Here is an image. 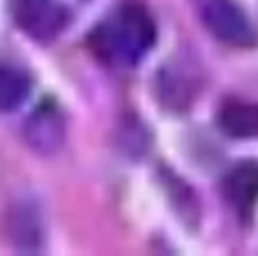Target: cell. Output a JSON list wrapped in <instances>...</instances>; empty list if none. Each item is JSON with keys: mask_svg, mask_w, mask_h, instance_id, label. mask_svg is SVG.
I'll list each match as a JSON object with an SVG mask.
<instances>
[{"mask_svg": "<svg viewBox=\"0 0 258 256\" xmlns=\"http://www.w3.org/2000/svg\"><path fill=\"white\" fill-rule=\"evenodd\" d=\"M65 125L54 104H42L25 125L27 140L39 153H53L63 142Z\"/></svg>", "mask_w": 258, "mask_h": 256, "instance_id": "277c9868", "label": "cell"}, {"mask_svg": "<svg viewBox=\"0 0 258 256\" xmlns=\"http://www.w3.org/2000/svg\"><path fill=\"white\" fill-rule=\"evenodd\" d=\"M30 75L13 65H0V113L16 111L28 99Z\"/></svg>", "mask_w": 258, "mask_h": 256, "instance_id": "52a82bcc", "label": "cell"}, {"mask_svg": "<svg viewBox=\"0 0 258 256\" xmlns=\"http://www.w3.org/2000/svg\"><path fill=\"white\" fill-rule=\"evenodd\" d=\"M16 2H34V0H16Z\"/></svg>", "mask_w": 258, "mask_h": 256, "instance_id": "ba28073f", "label": "cell"}, {"mask_svg": "<svg viewBox=\"0 0 258 256\" xmlns=\"http://www.w3.org/2000/svg\"><path fill=\"white\" fill-rule=\"evenodd\" d=\"M156 41V25L139 2H125L93 30L90 42L100 60L130 67L148 55Z\"/></svg>", "mask_w": 258, "mask_h": 256, "instance_id": "6da1fadb", "label": "cell"}, {"mask_svg": "<svg viewBox=\"0 0 258 256\" xmlns=\"http://www.w3.org/2000/svg\"><path fill=\"white\" fill-rule=\"evenodd\" d=\"M225 197L239 212H249L258 202V161L235 163L225 176Z\"/></svg>", "mask_w": 258, "mask_h": 256, "instance_id": "5b68a950", "label": "cell"}, {"mask_svg": "<svg viewBox=\"0 0 258 256\" xmlns=\"http://www.w3.org/2000/svg\"><path fill=\"white\" fill-rule=\"evenodd\" d=\"M14 14L20 27L35 39H49L67 23V11L51 0L16 2Z\"/></svg>", "mask_w": 258, "mask_h": 256, "instance_id": "3957f363", "label": "cell"}, {"mask_svg": "<svg viewBox=\"0 0 258 256\" xmlns=\"http://www.w3.org/2000/svg\"><path fill=\"white\" fill-rule=\"evenodd\" d=\"M194 6L218 41L235 48H249L256 42L255 28L235 0H194Z\"/></svg>", "mask_w": 258, "mask_h": 256, "instance_id": "7a4b0ae2", "label": "cell"}, {"mask_svg": "<svg viewBox=\"0 0 258 256\" xmlns=\"http://www.w3.org/2000/svg\"><path fill=\"white\" fill-rule=\"evenodd\" d=\"M220 128L234 139L258 137V104L232 100L220 109Z\"/></svg>", "mask_w": 258, "mask_h": 256, "instance_id": "8992f818", "label": "cell"}]
</instances>
